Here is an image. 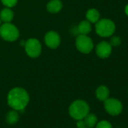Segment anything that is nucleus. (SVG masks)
Here are the masks:
<instances>
[{
  "instance_id": "obj_5",
  "label": "nucleus",
  "mask_w": 128,
  "mask_h": 128,
  "mask_svg": "<svg viewBox=\"0 0 128 128\" xmlns=\"http://www.w3.org/2000/svg\"><path fill=\"white\" fill-rule=\"evenodd\" d=\"M25 51L26 54L32 58H36L39 56L42 52V44L36 38H29L24 44Z\"/></svg>"
},
{
  "instance_id": "obj_12",
  "label": "nucleus",
  "mask_w": 128,
  "mask_h": 128,
  "mask_svg": "<svg viewBox=\"0 0 128 128\" xmlns=\"http://www.w3.org/2000/svg\"><path fill=\"white\" fill-rule=\"evenodd\" d=\"M109 96V90L107 87L104 85H101L97 88L96 90V96L100 101H105L108 98Z\"/></svg>"
},
{
  "instance_id": "obj_3",
  "label": "nucleus",
  "mask_w": 128,
  "mask_h": 128,
  "mask_svg": "<svg viewBox=\"0 0 128 128\" xmlns=\"http://www.w3.org/2000/svg\"><path fill=\"white\" fill-rule=\"evenodd\" d=\"M96 32L101 37H109L113 35L115 30L114 22L109 19H100L95 25Z\"/></svg>"
},
{
  "instance_id": "obj_21",
  "label": "nucleus",
  "mask_w": 128,
  "mask_h": 128,
  "mask_svg": "<svg viewBox=\"0 0 128 128\" xmlns=\"http://www.w3.org/2000/svg\"><path fill=\"white\" fill-rule=\"evenodd\" d=\"M125 13H126V14L128 16V5L125 7Z\"/></svg>"
},
{
  "instance_id": "obj_11",
  "label": "nucleus",
  "mask_w": 128,
  "mask_h": 128,
  "mask_svg": "<svg viewBox=\"0 0 128 128\" xmlns=\"http://www.w3.org/2000/svg\"><path fill=\"white\" fill-rule=\"evenodd\" d=\"M14 18V12L11 8H5L0 12V19L4 23H11Z\"/></svg>"
},
{
  "instance_id": "obj_23",
  "label": "nucleus",
  "mask_w": 128,
  "mask_h": 128,
  "mask_svg": "<svg viewBox=\"0 0 128 128\" xmlns=\"http://www.w3.org/2000/svg\"><path fill=\"white\" fill-rule=\"evenodd\" d=\"M84 128H88V127H84Z\"/></svg>"
},
{
  "instance_id": "obj_15",
  "label": "nucleus",
  "mask_w": 128,
  "mask_h": 128,
  "mask_svg": "<svg viewBox=\"0 0 128 128\" xmlns=\"http://www.w3.org/2000/svg\"><path fill=\"white\" fill-rule=\"evenodd\" d=\"M83 120L84 122L85 126L88 128H92L94 126H96L97 123V118L95 114H90L88 113L84 118Z\"/></svg>"
},
{
  "instance_id": "obj_17",
  "label": "nucleus",
  "mask_w": 128,
  "mask_h": 128,
  "mask_svg": "<svg viewBox=\"0 0 128 128\" xmlns=\"http://www.w3.org/2000/svg\"><path fill=\"white\" fill-rule=\"evenodd\" d=\"M96 128H112L110 122L107 120H101L96 124Z\"/></svg>"
},
{
  "instance_id": "obj_19",
  "label": "nucleus",
  "mask_w": 128,
  "mask_h": 128,
  "mask_svg": "<svg viewBox=\"0 0 128 128\" xmlns=\"http://www.w3.org/2000/svg\"><path fill=\"white\" fill-rule=\"evenodd\" d=\"M120 38L118 36H112L110 39V44L112 46L116 47L120 45Z\"/></svg>"
},
{
  "instance_id": "obj_10",
  "label": "nucleus",
  "mask_w": 128,
  "mask_h": 128,
  "mask_svg": "<svg viewBox=\"0 0 128 128\" xmlns=\"http://www.w3.org/2000/svg\"><path fill=\"white\" fill-rule=\"evenodd\" d=\"M62 3L60 0H50L47 4V10L51 14H56L61 11Z\"/></svg>"
},
{
  "instance_id": "obj_16",
  "label": "nucleus",
  "mask_w": 128,
  "mask_h": 128,
  "mask_svg": "<svg viewBox=\"0 0 128 128\" xmlns=\"http://www.w3.org/2000/svg\"><path fill=\"white\" fill-rule=\"evenodd\" d=\"M18 120H19V114L16 110L10 111L6 116V120L9 124H14L18 121Z\"/></svg>"
},
{
  "instance_id": "obj_2",
  "label": "nucleus",
  "mask_w": 128,
  "mask_h": 128,
  "mask_svg": "<svg viewBox=\"0 0 128 128\" xmlns=\"http://www.w3.org/2000/svg\"><path fill=\"white\" fill-rule=\"evenodd\" d=\"M90 111L88 104L82 100L74 101L70 106L69 112L70 116L75 120H82Z\"/></svg>"
},
{
  "instance_id": "obj_20",
  "label": "nucleus",
  "mask_w": 128,
  "mask_h": 128,
  "mask_svg": "<svg viewBox=\"0 0 128 128\" xmlns=\"http://www.w3.org/2000/svg\"><path fill=\"white\" fill-rule=\"evenodd\" d=\"M77 127L78 128H84L86 127L85 126V124H84V122L82 120H78V122H77Z\"/></svg>"
},
{
  "instance_id": "obj_4",
  "label": "nucleus",
  "mask_w": 128,
  "mask_h": 128,
  "mask_svg": "<svg viewBox=\"0 0 128 128\" xmlns=\"http://www.w3.org/2000/svg\"><path fill=\"white\" fill-rule=\"evenodd\" d=\"M20 36L17 26L11 23H4L0 26V36L7 42H14Z\"/></svg>"
},
{
  "instance_id": "obj_13",
  "label": "nucleus",
  "mask_w": 128,
  "mask_h": 128,
  "mask_svg": "<svg viewBox=\"0 0 128 128\" xmlns=\"http://www.w3.org/2000/svg\"><path fill=\"white\" fill-rule=\"evenodd\" d=\"M100 18V12L95 9V8H91L89 9L87 13H86V19L87 20H88L90 24H96Z\"/></svg>"
},
{
  "instance_id": "obj_8",
  "label": "nucleus",
  "mask_w": 128,
  "mask_h": 128,
  "mask_svg": "<svg viewBox=\"0 0 128 128\" xmlns=\"http://www.w3.org/2000/svg\"><path fill=\"white\" fill-rule=\"evenodd\" d=\"M46 45L51 49H56L60 44V36L55 31H49L44 36Z\"/></svg>"
},
{
  "instance_id": "obj_14",
  "label": "nucleus",
  "mask_w": 128,
  "mask_h": 128,
  "mask_svg": "<svg viewBox=\"0 0 128 128\" xmlns=\"http://www.w3.org/2000/svg\"><path fill=\"white\" fill-rule=\"evenodd\" d=\"M92 26L88 20H82L78 26V31L80 35H88L90 32Z\"/></svg>"
},
{
  "instance_id": "obj_7",
  "label": "nucleus",
  "mask_w": 128,
  "mask_h": 128,
  "mask_svg": "<svg viewBox=\"0 0 128 128\" xmlns=\"http://www.w3.org/2000/svg\"><path fill=\"white\" fill-rule=\"evenodd\" d=\"M105 110L111 115H118L123 109L122 103L120 100L114 98H108L104 101Z\"/></svg>"
},
{
  "instance_id": "obj_1",
  "label": "nucleus",
  "mask_w": 128,
  "mask_h": 128,
  "mask_svg": "<svg viewBox=\"0 0 128 128\" xmlns=\"http://www.w3.org/2000/svg\"><path fill=\"white\" fill-rule=\"evenodd\" d=\"M7 101L11 108L16 111L24 110L30 101L27 91L22 88L12 89L7 96Z\"/></svg>"
},
{
  "instance_id": "obj_9",
  "label": "nucleus",
  "mask_w": 128,
  "mask_h": 128,
  "mask_svg": "<svg viewBox=\"0 0 128 128\" xmlns=\"http://www.w3.org/2000/svg\"><path fill=\"white\" fill-rule=\"evenodd\" d=\"M112 50V46L110 44V43L102 41L100 42L96 48V55L102 59L107 58L111 55Z\"/></svg>"
},
{
  "instance_id": "obj_22",
  "label": "nucleus",
  "mask_w": 128,
  "mask_h": 128,
  "mask_svg": "<svg viewBox=\"0 0 128 128\" xmlns=\"http://www.w3.org/2000/svg\"><path fill=\"white\" fill-rule=\"evenodd\" d=\"M1 22H2V20H1V19H0V26H1Z\"/></svg>"
},
{
  "instance_id": "obj_6",
  "label": "nucleus",
  "mask_w": 128,
  "mask_h": 128,
  "mask_svg": "<svg viewBox=\"0 0 128 128\" xmlns=\"http://www.w3.org/2000/svg\"><path fill=\"white\" fill-rule=\"evenodd\" d=\"M76 45L78 50L83 54H89L94 48L93 41L87 35H79L76 38Z\"/></svg>"
},
{
  "instance_id": "obj_18",
  "label": "nucleus",
  "mask_w": 128,
  "mask_h": 128,
  "mask_svg": "<svg viewBox=\"0 0 128 128\" xmlns=\"http://www.w3.org/2000/svg\"><path fill=\"white\" fill-rule=\"evenodd\" d=\"M1 1H2V3L6 7L12 8V7H14L17 5L18 0H1Z\"/></svg>"
}]
</instances>
